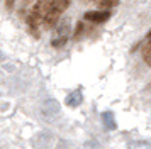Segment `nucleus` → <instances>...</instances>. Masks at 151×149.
Returning a JSON list of instances; mask_svg holds the SVG:
<instances>
[{"mask_svg":"<svg viewBox=\"0 0 151 149\" xmlns=\"http://www.w3.org/2000/svg\"><path fill=\"white\" fill-rule=\"evenodd\" d=\"M129 149H150V144L146 141H137V142H131Z\"/></svg>","mask_w":151,"mask_h":149,"instance_id":"nucleus-11","label":"nucleus"},{"mask_svg":"<svg viewBox=\"0 0 151 149\" xmlns=\"http://www.w3.org/2000/svg\"><path fill=\"white\" fill-rule=\"evenodd\" d=\"M102 124L105 125V129H109V130H114V129L117 127L114 114H112V112H104V114H102Z\"/></svg>","mask_w":151,"mask_h":149,"instance_id":"nucleus-7","label":"nucleus"},{"mask_svg":"<svg viewBox=\"0 0 151 149\" xmlns=\"http://www.w3.org/2000/svg\"><path fill=\"white\" fill-rule=\"evenodd\" d=\"M141 53H143L144 63H146V64H151V41H150V37L146 39L143 49H141Z\"/></svg>","mask_w":151,"mask_h":149,"instance_id":"nucleus-8","label":"nucleus"},{"mask_svg":"<svg viewBox=\"0 0 151 149\" xmlns=\"http://www.w3.org/2000/svg\"><path fill=\"white\" fill-rule=\"evenodd\" d=\"M0 61H4V54L0 53Z\"/></svg>","mask_w":151,"mask_h":149,"instance_id":"nucleus-13","label":"nucleus"},{"mask_svg":"<svg viewBox=\"0 0 151 149\" xmlns=\"http://www.w3.org/2000/svg\"><path fill=\"white\" fill-rule=\"evenodd\" d=\"M60 15H61V14L58 12L55 7H51V10H49V12L44 15V19H42V26L46 27V29H51V27L55 26L56 22H58Z\"/></svg>","mask_w":151,"mask_h":149,"instance_id":"nucleus-4","label":"nucleus"},{"mask_svg":"<svg viewBox=\"0 0 151 149\" xmlns=\"http://www.w3.org/2000/svg\"><path fill=\"white\" fill-rule=\"evenodd\" d=\"M66 105H68V107H78V105H80V103H82L83 102V95H82V92H80V90H75V92H71V93L68 95V97H66Z\"/></svg>","mask_w":151,"mask_h":149,"instance_id":"nucleus-5","label":"nucleus"},{"mask_svg":"<svg viewBox=\"0 0 151 149\" xmlns=\"http://www.w3.org/2000/svg\"><path fill=\"white\" fill-rule=\"evenodd\" d=\"M68 5H70V0H53V7H55L60 14H61L63 10H66Z\"/></svg>","mask_w":151,"mask_h":149,"instance_id":"nucleus-9","label":"nucleus"},{"mask_svg":"<svg viewBox=\"0 0 151 149\" xmlns=\"http://www.w3.org/2000/svg\"><path fill=\"white\" fill-rule=\"evenodd\" d=\"M83 17H85V20H90V22L100 24V22H105V20L109 19L110 12H107V10H93V12H87Z\"/></svg>","mask_w":151,"mask_h":149,"instance_id":"nucleus-3","label":"nucleus"},{"mask_svg":"<svg viewBox=\"0 0 151 149\" xmlns=\"http://www.w3.org/2000/svg\"><path fill=\"white\" fill-rule=\"evenodd\" d=\"M51 7H53V0H37L31 12L36 14V15L42 20V19H44V15L51 10Z\"/></svg>","mask_w":151,"mask_h":149,"instance_id":"nucleus-2","label":"nucleus"},{"mask_svg":"<svg viewBox=\"0 0 151 149\" xmlns=\"http://www.w3.org/2000/svg\"><path fill=\"white\" fill-rule=\"evenodd\" d=\"M14 4H15V0H5V7H7V9H12Z\"/></svg>","mask_w":151,"mask_h":149,"instance_id":"nucleus-12","label":"nucleus"},{"mask_svg":"<svg viewBox=\"0 0 151 149\" xmlns=\"http://www.w3.org/2000/svg\"><path fill=\"white\" fill-rule=\"evenodd\" d=\"M97 4L100 9H110V7H114L119 4V0H97Z\"/></svg>","mask_w":151,"mask_h":149,"instance_id":"nucleus-10","label":"nucleus"},{"mask_svg":"<svg viewBox=\"0 0 151 149\" xmlns=\"http://www.w3.org/2000/svg\"><path fill=\"white\" fill-rule=\"evenodd\" d=\"M68 32H70V22L65 19V20H61V22L58 24L55 39H66V37H68Z\"/></svg>","mask_w":151,"mask_h":149,"instance_id":"nucleus-6","label":"nucleus"},{"mask_svg":"<svg viewBox=\"0 0 151 149\" xmlns=\"http://www.w3.org/2000/svg\"><path fill=\"white\" fill-rule=\"evenodd\" d=\"M58 114H60V103L55 98H49L42 103V115L48 117L49 120H53Z\"/></svg>","mask_w":151,"mask_h":149,"instance_id":"nucleus-1","label":"nucleus"}]
</instances>
